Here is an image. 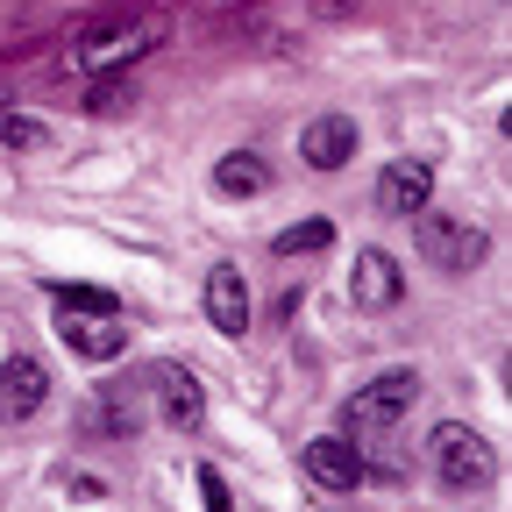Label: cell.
Segmentation results:
<instances>
[{
    "mask_svg": "<svg viewBox=\"0 0 512 512\" xmlns=\"http://www.w3.org/2000/svg\"><path fill=\"white\" fill-rule=\"evenodd\" d=\"M200 498H207V512H235V491L221 484V470H214V463H200Z\"/></svg>",
    "mask_w": 512,
    "mask_h": 512,
    "instance_id": "cell-18",
    "label": "cell"
},
{
    "mask_svg": "<svg viewBox=\"0 0 512 512\" xmlns=\"http://www.w3.org/2000/svg\"><path fill=\"white\" fill-rule=\"evenodd\" d=\"M335 242V221L328 214H306V221H292V228H278V256H313V249H328Z\"/></svg>",
    "mask_w": 512,
    "mask_h": 512,
    "instance_id": "cell-14",
    "label": "cell"
},
{
    "mask_svg": "<svg viewBox=\"0 0 512 512\" xmlns=\"http://www.w3.org/2000/svg\"><path fill=\"white\" fill-rule=\"evenodd\" d=\"M427 456H434V477H441L448 491H491V477H498L491 441H484L477 427H463V420H441V427L427 434Z\"/></svg>",
    "mask_w": 512,
    "mask_h": 512,
    "instance_id": "cell-2",
    "label": "cell"
},
{
    "mask_svg": "<svg viewBox=\"0 0 512 512\" xmlns=\"http://www.w3.org/2000/svg\"><path fill=\"white\" fill-rule=\"evenodd\" d=\"M214 185L235 192V200H249V192H264V185H271V171H264V157H256V150H228V157L214 164Z\"/></svg>",
    "mask_w": 512,
    "mask_h": 512,
    "instance_id": "cell-13",
    "label": "cell"
},
{
    "mask_svg": "<svg viewBox=\"0 0 512 512\" xmlns=\"http://www.w3.org/2000/svg\"><path fill=\"white\" fill-rule=\"evenodd\" d=\"M164 43V29L150 22V15H107V22H86L79 36H72V57L86 64V72H128L143 50H157Z\"/></svg>",
    "mask_w": 512,
    "mask_h": 512,
    "instance_id": "cell-1",
    "label": "cell"
},
{
    "mask_svg": "<svg viewBox=\"0 0 512 512\" xmlns=\"http://www.w3.org/2000/svg\"><path fill=\"white\" fill-rule=\"evenodd\" d=\"M107 8H136V0H107Z\"/></svg>",
    "mask_w": 512,
    "mask_h": 512,
    "instance_id": "cell-19",
    "label": "cell"
},
{
    "mask_svg": "<svg viewBox=\"0 0 512 512\" xmlns=\"http://www.w3.org/2000/svg\"><path fill=\"white\" fill-rule=\"evenodd\" d=\"M128 100H136V86H128V79L114 72V79H100V86L86 93V114H121Z\"/></svg>",
    "mask_w": 512,
    "mask_h": 512,
    "instance_id": "cell-16",
    "label": "cell"
},
{
    "mask_svg": "<svg viewBox=\"0 0 512 512\" xmlns=\"http://www.w3.org/2000/svg\"><path fill=\"white\" fill-rule=\"evenodd\" d=\"M50 299H57V313H114V292H100V285H50Z\"/></svg>",
    "mask_w": 512,
    "mask_h": 512,
    "instance_id": "cell-15",
    "label": "cell"
},
{
    "mask_svg": "<svg viewBox=\"0 0 512 512\" xmlns=\"http://www.w3.org/2000/svg\"><path fill=\"white\" fill-rule=\"evenodd\" d=\"M399 292H406V271H399L384 249H363L356 271H349V299H356L363 313H384V306H399Z\"/></svg>",
    "mask_w": 512,
    "mask_h": 512,
    "instance_id": "cell-7",
    "label": "cell"
},
{
    "mask_svg": "<svg viewBox=\"0 0 512 512\" xmlns=\"http://www.w3.org/2000/svg\"><path fill=\"white\" fill-rule=\"evenodd\" d=\"M413 399H420V377L413 370H384L349 399V427H399L413 413Z\"/></svg>",
    "mask_w": 512,
    "mask_h": 512,
    "instance_id": "cell-3",
    "label": "cell"
},
{
    "mask_svg": "<svg viewBox=\"0 0 512 512\" xmlns=\"http://www.w3.org/2000/svg\"><path fill=\"white\" fill-rule=\"evenodd\" d=\"M64 342H72L86 363H114L128 349V335L114 328V313H64Z\"/></svg>",
    "mask_w": 512,
    "mask_h": 512,
    "instance_id": "cell-11",
    "label": "cell"
},
{
    "mask_svg": "<svg viewBox=\"0 0 512 512\" xmlns=\"http://www.w3.org/2000/svg\"><path fill=\"white\" fill-rule=\"evenodd\" d=\"M207 320H214L228 342L249 335V285H242L235 264H214V278H207Z\"/></svg>",
    "mask_w": 512,
    "mask_h": 512,
    "instance_id": "cell-10",
    "label": "cell"
},
{
    "mask_svg": "<svg viewBox=\"0 0 512 512\" xmlns=\"http://www.w3.org/2000/svg\"><path fill=\"white\" fill-rule=\"evenodd\" d=\"M420 256L434 271H477L484 256H491V235L484 228H470V221H420Z\"/></svg>",
    "mask_w": 512,
    "mask_h": 512,
    "instance_id": "cell-4",
    "label": "cell"
},
{
    "mask_svg": "<svg viewBox=\"0 0 512 512\" xmlns=\"http://www.w3.org/2000/svg\"><path fill=\"white\" fill-rule=\"evenodd\" d=\"M50 399V370L36 356H8L0 363V420H29Z\"/></svg>",
    "mask_w": 512,
    "mask_h": 512,
    "instance_id": "cell-8",
    "label": "cell"
},
{
    "mask_svg": "<svg viewBox=\"0 0 512 512\" xmlns=\"http://www.w3.org/2000/svg\"><path fill=\"white\" fill-rule=\"evenodd\" d=\"M306 477H313L320 491H356V484L370 477V463L356 456V441H342V434H313V441H306Z\"/></svg>",
    "mask_w": 512,
    "mask_h": 512,
    "instance_id": "cell-5",
    "label": "cell"
},
{
    "mask_svg": "<svg viewBox=\"0 0 512 512\" xmlns=\"http://www.w3.org/2000/svg\"><path fill=\"white\" fill-rule=\"evenodd\" d=\"M299 157H306L313 171H342V164L356 157V121H349V114H313V121L299 128Z\"/></svg>",
    "mask_w": 512,
    "mask_h": 512,
    "instance_id": "cell-6",
    "label": "cell"
},
{
    "mask_svg": "<svg viewBox=\"0 0 512 512\" xmlns=\"http://www.w3.org/2000/svg\"><path fill=\"white\" fill-rule=\"evenodd\" d=\"M157 392H164V420H171V427H185V434L207 427V399H200V384H192L185 363H164V370H157Z\"/></svg>",
    "mask_w": 512,
    "mask_h": 512,
    "instance_id": "cell-12",
    "label": "cell"
},
{
    "mask_svg": "<svg viewBox=\"0 0 512 512\" xmlns=\"http://www.w3.org/2000/svg\"><path fill=\"white\" fill-rule=\"evenodd\" d=\"M427 200H434V171L420 157H399L392 171L377 178V207L384 214H427Z\"/></svg>",
    "mask_w": 512,
    "mask_h": 512,
    "instance_id": "cell-9",
    "label": "cell"
},
{
    "mask_svg": "<svg viewBox=\"0 0 512 512\" xmlns=\"http://www.w3.org/2000/svg\"><path fill=\"white\" fill-rule=\"evenodd\" d=\"M43 136H50L43 121H29V114H0V143H8V150H36Z\"/></svg>",
    "mask_w": 512,
    "mask_h": 512,
    "instance_id": "cell-17",
    "label": "cell"
}]
</instances>
